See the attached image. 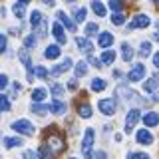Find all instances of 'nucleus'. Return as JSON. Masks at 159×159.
<instances>
[{"label":"nucleus","mask_w":159,"mask_h":159,"mask_svg":"<svg viewBox=\"0 0 159 159\" xmlns=\"http://www.w3.org/2000/svg\"><path fill=\"white\" fill-rule=\"evenodd\" d=\"M38 155L42 157V159H50L52 157V151L46 147V145H40V149H38Z\"/></svg>","instance_id":"473e14b6"},{"label":"nucleus","mask_w":159,"mask_h":159,"mask_svg":"<svg viewBox=\"0 0 159 159\" xmlns=\"http://www.w3.org/2000/svg\"><path fill=\"white\" fill-rule=\"evenodd\" d=\"M74 16H76V20H78V22H84V20H86V16H88V10L86 8H76V10H74Z\"/></svg>","instance_id":"bb28decb"},{"label":"nucleus","mask_w":159,"mask_h":159,"mask_svg":"<svg viewBox=\"0 0 159 159\" xmlns=\"http://www.w3.org/2000/svg\"><path fill=\"white\" fill-rule=\"evenodd\" d=\"M109 8L116 10V12H121V10H123V2H121V0H109Z\"/></svg>","instance_id":"72a5a7b5"},{"label":"nucleus","mask_w":159,"mask_h":159,"mask_svg":"<svg viewBox=\"0 0 159 159\" xmlns=\"http://www.w3.org/2000/svg\"><path fill=\"white\" fill-rule=\"evenodd\" d=\"M4 145H6V147L22 145V139H20V137H4Z\"/></svg>","instance_id":"a878e982"},{"label":"nucleus","mask_w":159,"mask_h":159,"mask_svg":"<svg viewBox=\"0 0 159 159\" xmlns=\"http://www.w3.org/2000/svg\"><path fill=\"white\" fill-rule=\"evenodd\" d=\"M98 24L96 22H92V24H88V26H86V34H88V36H98Z\"/></svg>","instance_id":"2f4dec72"},{"label":"nucleus","mask_w":159,"mask_h":159,"mask_svg":"<svg viewBox=\"0 0 159 159\" xmlns=\"http://www.w3.org/2000/svg\"><path fill=\"white\" fill-rule=\"evenodd\" d=\"M149 22H151V20H149L147 14H137V16L127 24V30H133V28H145V26H149Z\"/></svg>","instance_id":"20e7f679"},{"label":"nucleus","mask_w":159,"mask_h":159,"mask_svg":"<svg viewBox=\"0 0 159 159\" xmlns=\"http://www.w3.org/2000/svg\"><path fill=\"white\" fill-rule=\"evenodd\" d=\"M143 123H145L147 127H155L159 123V113H155V111L145 113V116H143Z\"/></svg>","instance_id":"9b49d317"},{"label":"nucleus","mask_w":159,"mask_h":159,"mask_svg":"<svg viewBox=\"0 0 159 159\" xmlns=\"http://www.w3.org/2000/svg\"><path fill=\"white\" fill-rule=\"evenodd\" d=\"M153 102H159V93H155V96H153Z\"/></svg>","instance_id":"09e8293b"},{"label":"nucleus","mask_w":159,"mask_h":159,"mask_svg":"<svg viewBox=\"0 0 159 159\" xmlns=\"http://www.w3.org/2000/svg\"><path fill=\"white\" fill-rule=\"evenodd\" d=\"M139 117H141V111H139V109H129V113H127V117H125L127 131H131V129L135 127V123L139 121Z\"/></svg>","instance_id":"423d86ee"},{"label":"nucleus","mask_w":159,"mask_h":159,"mask_svg":"<svg viewBox=\"0 0 159 159\" xmlns=\"http://www.w3.org/2000/svg\"><path fill=\"white\" fill-rule=\"evenodd\" d=\"M78 113H80V117L88 119L89 116H92V107H89L88 103H80V106H78Z\"/></svg>","instance_id":"6ab92c4d"},{"label":"nucleus","mask_w":159,"mask_h":159,"mask_svg":"<svg viewBox=\"0 0 159 159\" xmlns=\"http://www.w3.org/2000/svg\"><path fill=\"white\" fill-rule=\"evenodd\" d=\"M8 86V76H6V74H2V76H0V88H6Z\"/></svg>","instance_id":"37998d69"},{"label":"nucleus","mask_w":159,"mask_h":159,"mask_svg":"<svg viewBox=\"0 0 159 159\" xmlns=\"http://www.w3.org/2000/svg\"><path fill=\"white\" fill-rule=\"evenodd\" d=\"M98 107H99V111L106 113V116H113V111H116V99H113V98L99 99V102H98Z\"/></svg>","instance_id":"f03ea898"},{"label":"nucleus","mask_w":159,"mask_h":159,"mask_svg":"<svg viewBox=\"0 0 159 159\" xmlns=\"http://www.w3.org/2000/svg\"><path fill=\"white\" fill-rule=\"evenodd\" d=\"M34 74H36L38 78H46L48 76V70L44 68V66H36V68H34Z\"/></svg>","instance_id":"e433bc0d"},{"label":"nucleus","mask_w":159,"mask_h":159,"mask_svg":"<svg viewBox=\"0 0 159 159\" xmlns=\"http://www.w3.org/2000/svg\"><path fill=\"white\" fill-rule=\"evenodd\" d=\"M153 64H155V68L159 70V52L155 54V56H153Z\"/></svg>","instance_id":"49530a36"},{"label":"nucleus","mask_w":159,"mask_h":159,"mask_svg":"<svg viewBox=\"0 0 159 159\" xmlns=\"http://www.w3.org/2000/svg\"><path fill=\"white\" fill-rule=\"evenodd\" d=\"M0 107H2V111H10V102H8V96H2V98H0Z\"/></svg>","instance_id":"4c0bfd02"},{"label":"nucleus","mask_w":159,"mask_h":159,"mask_svg":"<svg viewBox=\"0 0 159 159\" xmlns=\"http://www.w3.org/2000/svg\"><path fill=\"white\" fill-rule=\"evenodd\" d=\"M149 54H151V44H149V42H141V50H139V56L147 58Z\"/></svg>","instance_id":"c756f323"},{"label":"nucleus","mask_w":159,"mask_h":159,"mask_svg":"<svg viewBox=\"0 0 159 159\" xmlns=\"http://www.w3.org/2000/svg\"><path fill=\"white\" fill-rule=\"evenodd\" d=\"M157 86H159V74L153 76V78H149L147 82H143V89H145V92H155Z\"/></svg>","instance_id":"4468645a"},{"label":"nucleus","mask_w":159,"mask_h":159,"mask_svg":"<svg viewBox=\"0 0 159 159\" xmlns=\"http://www.w3.org/2000/svg\"><path fill=\"white\" fill-rule=\"evenodd\" d=\"M44 2H46L48 6H54V4H56V0H44Z\"/></svg>","instance_id":"de8ad7c7"},{"label":"nucleus","mask_w":159,"mask_h":159,"mask_svg":"<svg viewBox=\"0 0 159 159\" xmlns=\"http://www.w3.org/2000/svg\"><path fill=\"white\" fill-rule=\"evenodd\" d=\"M12 12H14V16H16V18H24V4H14Z\"/></svg>","instance_id":"7c9ffc66"},{"label":"nucleus","mask_w":159,"mask_h":159,"mask_svg":"<svg viewBox=\"0 0 159 159\" xmlns=\"http://www.w3.org/2000/svg\"><path fill=\"white\" fill-rule=\"evenodd\" d=\"M36 44H38L36 36H26V40H24V46H26V48H34Z\"/></svg>","instance_id":"c9c22d12"},{"label":"nucleus","mask_w":159,"mask_h":159,"mask_svg":"<svg viewBox=\"0 0 159 159\" xmlns=\"http://www.w3.org/2000/svg\"><path fill=\"white\" fill-rule=\"evenodd\" d=\"M50 143H52V147L56 149V151H60V149H62V141H60L58 137H50Z\"/></svg>","instance_id":"58836bf2"},{"label":"nucleus","mask_w":159,"mask_h":159,"mask_svg":"<svg viewBox=\"0 0 159 159\" xmlns=\"http://www.w3.org/2000/svg\"><path fill=\"white\" fill-rule=\"evenodd\" d=\"M30 2V0H20V4H28Z\"/></svg>","instance_id":"8fccbe9b"},{"label":"nucleus","mask_w":159,"mask_h":159,"mask_svg":"<svg viewBox=\"0 0 159 159\" xmlns=\"http://www.w3.org/2000/svg\"><path fill=\"white\" fill-rule=\"evenodd\" d=\"M32 111L38 113V116H46L48 111H52L50 106H40V103H32Z\"/></svg>","instance_id":"4be33fe9"},{"label":"nucleus","mask_w":159,"mask_h":159,"mask_svg":"<svg viewBox=\"0 0 159 159\" xmlns=\"http://www.w3.org/2000/svg\"><path fill=\"white\" fill-rule=\"evenodd\" d=\"M109 20H111V24H116V26H121V24L125 22V16H123L121 12H116V14H111Z\"/></svg>","instance_id":"cd10ccee"},{"label":"nucleus","mask_w":159,"mask_h":159,"mask_svg":"<svg viewBox=\"0 0 159 159\" xmlns=\"http://www.w3.org/2000/svg\"><path fill=\"white\" fill-rule=\"evenodd\" d=\"M70 2H76V0H70Z\"/></svg>","instance_id":"3c124183"},{"label":"nucleus","mask_w":159,"mask_h":159,"mask_svg":"<svg viewBox=\"0 0 159 159\" xmlns=\"http://www.w3.org/2000/svg\"><path fill=\"white\" fill-rule=\"evenodd\" d=\"M99 60H102L103 64H113V60H116V52H113V50H106Z\"/></svg>","instance_id":"412c9836"},{"label":"nucleus","mask_w":159,"mask_h":159,"mask_svg":"<svg viewBox=\"0 0 159 159\" xmlns=\"http://www.w3.org/2000/svg\"><path fill=\"white\" fill-rule=\"evenodd\" d=\"M18 58H20V62L24 64L28 70H32V60H30V56H28V50L26 48H22V50H18Z\"/></svg>","instance_id":"f3484780"},{"label":"nucleus","mask_w":159,"mask_h":159,"mask_svg":"<svg viewBox=\"0 0 159 159\" xmlns=\"http://www.w3.org/2000/svg\"><path fill=\"white\" fill-rule=\"evenodd\" d=\"M93 137H96L93 129H92V127H88V129H86V135H84V139H82V153H84V155H88V153L92 151Z\"/></svg>","instance_id":"7ed1b4c3"},{"label":"nucleus","mask_w":159,"mask_h":159,"mask_svg":"<svg viewBox=\"0 0 159 159\" xmlns=\"http://www.w3.org/2000/svg\"><path fill=\"white\" fill-rule=\"evenodd\" d=\"M127 159H149V155H145V153H129Z\"/></svg>","instance_id":"ea45409f"},{"label":"nucleus","mask_w":159,"mask_h":159,"mask_svg":"<svg viewBox=\"0 0 159 159\" xmlns=\"http://www.w3.org/2000/svg\"><path fill=\"white\" fill-rule=\"evenodd\" d=\"M68 86H70V89H76V88H78V80H76V78H74V80H70V84H68Z\"/></svg>","instance_id":"a18cd8bd"},{"label":"nucleus","mask_w":159,"mask_h":159,"mask_svg":"<svg viewBox=\"0 0 159 159\" xmlns=\"http://www.w3.org/2000/svg\"><path fill=\"white\" fill-rule=\"evenodd\" d=\"M44 98H46V89H44V88H36V89H32V99H34V102H42V99Z\"/></svg>","instance_id":"aec40b11"},{"label":"nucleus","mask_w":159,"mask_h":159,"mask_svg":"<svg viewBox=\"0 0 159 159\" xmlns=\"http://www.w3.org/2000/svg\"><path fill=\"white\" fill-rule=\"evenodd\" d=\"M86 72H88V64L86 62H80L78 66H76V76H86Z\"/></svg>","instance_id":"f704fd0d"},{"label":"nucleus","mask_w":159,"mask_h":159,"mask_svg":"<svg viewBox=\"0 0 159 159\" xmlns=\"http://www.w3.org/2000/svg\"><path fill=\"white\" fill-rule=\"evenodd\" d=\"M121 50H123V60H125V62H129V60L133 58V48L125 42V44L121 46Z\"/></svg>","instance_id":"393cba45"},{"label":"nucleus","mask_w":159,"mask_h":159,"mask_svg":"<svg viewBox=\"0 0 159 159\" xmlns=\"http://www.w3.org/2000/svg\"><path fill=\"white\" fill-rule=\"evenodd\" d=\"M92 10L98 14V16H106V6H103L102 2H98V0H93V2H92Z\"/></svg>","instance_id":"5701e85b"},{"label":"nucleus","mask_w":159,"mask_h":159,"mask_svg":"<svg viewBox=\"0 0 159 159\" xmlns=\"http://www.w3.org/2000/svg\"><path fill=\"white\" fill-rule=\"evenodd\" d=\"M52 32H54V38H56L60 44H66V34H64V28H62V24L54 22V24H52Z\"/></svg>","instance_id":"0eeeda50"},{"label":"nucleus","mask_w":159,"mask_h":159,"mask_svg":"<svg viewBox=\"0 0 159 159\" xmlns=\"http://www.w3.org/2000/svg\"><path fill=\"white\" fill-rule=\"evenodd\" d=\"M0 50H6V36H4V34H0Z\"/></svg>","instance_id":"c03bdc74"},{"label":"nucleus","mask_w":159,"mask_h":159,"mask_svg":"<svg viewBox=\"0 0 159 159\" xmlns=\"http://www.w3.org/2000/svg\"><path fill=\"white\" fill-rule=\"evenodd\" d=\"M92 89H93V92H102V89H106V82H103L102 78H93L92 80Z\"/></svg>","instance_id":"b1692460"},{"label":"nucleus","mask_w":159,"mask_h":159,"mask_svg":"<svg viewBox=\"0 0 159 159\" xmlns=\"http://www.w3.org/2000/svg\"><path fill=\"white\" fill-rule=\"evenodd\" d=\"M44 56H46L48 60H56V58L60 56V48H58V46H48L46 52H44Z\"/></svg>","instance_id":"a211bd4d"},{"label":"nucleus","mask_w":159,"mask_h":159,"mask_svg":"<svg viewBox=\"0 0 159 159\" xmlns=\"http://www.w3.org/2000/svg\"><path fill=\"white\" fill-rule=\"evenodd\" d=\"M153 2H159V0H153Z\"/></svg>","instance_id":"603ef678"},{"label":"nucleus","mask_w":159,"mask_h":159,"mask_svg":"<svg viewBox=\"0 0 159 159\" xmlns=\"http://www.w3.org/2000/svg\"><path fill=\"white\" fill-rule=\"evenodd\" d=\"M50 89H52V93H54V98H60L64 93V88L60 86V84H56V82H52L50 84Z\"/></svg>","instance_id":"c85d7f7f"},{"label":"nucleus","mask_w":159,"mask_h":159,"mask_svg":"<svg viewBox=\"0 0 159 159\" xmlns=\"http://www.w3.org/2000/svg\"><path fill=\"white\" fill-rule=\"evenodd\" d=\"M50 109H52V113H56V116H62V113H66L68 106L64 102H60V99H52V103H50Z\"/></svg>","instance_id":"6e6552de"},{"label":"nucleus","mask_w":159,"mask_h":159,"mask_svg":"<svg viewBox=\"0 0 159 159\" xmlns=\"http://www.w3.org/2000/svg\"><path fill=\"white\" fill-rule=\"evenodd\" d=\"M70 159H76V157H70Z\"/></svg>","instance_id":"864d4df0"},{"label":"nucleus","mask_w":159,"mask_h":159,"mask_svg":"<svg viewBox=\"0 0 159 159\" xmlns=\"http://www.w3.org/2000/svg\"><path fill=\"white\" fill-rule=\"evenodd\" d=\"M98 44H99V48H109L113 44V34L102 32V34H99V38H98Z\"/></svg>","instance_id":"1a4fd4ad"},{"label":"nucleus","mask_w":159,"mask_h":159,"mask_svg":"<svg viewBox=\"0 0 159 159\" xmlns=\"http://www.w3.org/2000/svg\"><path fill=\"white\" fill-rule=\"evenodd\" d=\"M137 141L141 143V145H149V143L153 141V135L147 131V129H139L137 131Z\"/></svg>","instance_id":"f8f14e48"},{"label":"nucleus","mask_w":159,"mask_h":159,"mask_svg":"<svg viewBox=\"0 0 159 159\" xmlns=\"http://www.w3.org/2000/svg\"><path fill=\"white\" fill-rule=\"evenodd\" d=\"M14 131L16 133H22V135H34V125L28 121V119H18V121L12 123Z\"/></svg>","instance_id":"f257e3e1"},{"label":"nucleus","mask_w":159,"mask_h":159,"mask_svg":"<svg viewBox=\"0 0 159 159\" xmlns=\"http://www.w3.org/2000/svg\"><path fill=\"white\" fill-rule=\"evenodd\" d=\"M58 18H60V22H62L64 26L70 30V32H76V24H74L72 20H70V16H68L66 12H58Z\"/></svg>","instance_id":"ddd939ff"},{"label":"nucleus","mask_w":159,"mask_h":159,"mask_svg":"<svg viewBox=\"0 0 159 159\" xmlns=\"http://www.w3.org/2000/svg\"><path fill=\"white\" fill-rule=\"evenodd\" d=\"M157 28H159V22H157Z\"/></svg>","instance_id":"5fc2aeb1"},{"label":"nucleus","mask_w":159,"mask_h":159,"mask_svg":"<svg viewBox=\"0 0 159 159\" xmlns=\"http://www.w3.org/2000/svg\"><path fill=\"white\" fill-rule=\"evenodd\" d=\"M88 60H89V64H92V66H96V68H102V64H103L102 60H98V58H93V56H89Z\"/></svg>","instance_id":"79ce46f5"},{"label":"nucleus","mask_w":159,"mask_h":159,"mask_svg":"<svg viewBox=\"0 0 159 159\" xmlns=\"http://www.w3.org/2000/svg\"><path fill=\"white\" fill-rule=\"evenodd\" d=\"M24 159H42V157L34 151H24Z\"/></svg>","instance_id":"a19ab883"},{"label":"nucleus","mask_w":159,"mask_h":159,"mask_svg":"<svg viewBox=\"0 0 159 159\" xmlns=\"http://www.w3.org/2000/svg\"><path fill=\"white\" fill-rule=\"evenodd\" d=\"M30 24H32V28H38L44 24V18H42V12L40 10H34L32 14H30Z\"/></svg>","instance_id":"dca6fc26"},{"label":"nucleus","mask_w":159,"mask_h":159,"mask_svg":"<svg viewBox=\"0 0 159 159\" xmlns=\"http://www.w3.org/2000/svg\"><path fill=\"white\" fill-rule=\"evenodd\" d=\"M143 76H145V66H143V64H135V66L129 70L127 80H129V82H139Z\"/></svg>","instance_id":"39448f33"},{"label":"nucleus","mask_w":159,"mask_h":159,"mask_svg":"<svg viewBox=\"0 0 159 159\" xmlns=\"http://www.w3.org/2000/svg\"><path fill=\"white\" fill-rule=\"evenodd\" d=\"M76 44H78V48H80V50H84L86 54H92V50H93V44L89 42L88 38H78V40H76Z\"/></svg>","instance_id":"2eb2a0df"},{"label":"nucleus","mask_w":159,"mask_h":159,"mask_svg":"<svg viewBox=\"0 0 159 159\" xmlns=\"http://www.w3.org/2000/svg\"><path fill=\"white\" fill-rule=\"evenodd\" d=\"M70 68H72V60L66 58L62 64H58L56 68H52V72H50V74H52V76H60V74H64V72H66V70H70Z\"/></svg>","instance_id":"9d476101"}]
</instances>
